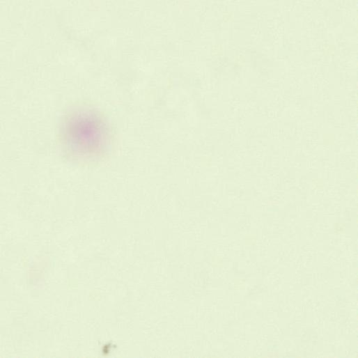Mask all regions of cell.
Listing matches in <instances>:
<instances>
[{"label":"cell","mask_w":358,"mask_h":358,"mask_svg":"<svg viewBox=\"0 0 358 358\" xmlns=\"http://www.w3.org/2000/svg\"><path fill=\"white\" fill-rule=\"evenodd\" d=\"M60 134L68 156L81 162L103 157L110 146V129L105 119L88 107L69 111L63 120Z\"/></svg>","instance_id":"1"}]
</instances>
